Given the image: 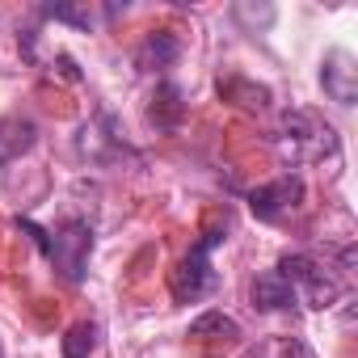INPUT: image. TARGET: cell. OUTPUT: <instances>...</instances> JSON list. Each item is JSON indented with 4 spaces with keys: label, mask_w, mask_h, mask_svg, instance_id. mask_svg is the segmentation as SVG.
<instances>
[{
    "label": "cell",
    "mask_w": 358,
    "mask_h": 358,
    "mask_svg": "<svg viewBox=\"0 0 358 358\" xmlns=\"http://www.w3.org/2000/svg\"><path fill=\"white\" fill-rule=\"evenodd\" d=\"M274 148L282 156V164H320L329 156H337V131L308 110H295L282 118V131L274 135Z\"/></svg>",
    "instance_id": "6da1fadb"
},
{
    "label": "cell",
    "mask_w": 358,
    "mask_h": 358,
    "mask_svg": "<svg viewBox=\"0 0 358 358\" xmlns=\"http://www.w3.org/2000/svg\"><path fill=\"white\" fill-rule=\"evenodd\" d=\"M282 278H287V287L295 291V299L299 303H308V308H333L337 299H341V282L320 266V262H312V257H303V253H287L278 266H274Z\"/></svg>",
    "instance_id": "7a4b0ae2"
},
{
    "label": "cell",
    "mask_w": 358,
    "mask_h": 358,
    "mask_svg": "<svg viewBox=\"0 0 358 358\" xmlns=\"http://www.w3.org/2000/svg\"><path fill=\"white\" fill-rule=\"evenodd\" d=\"M224 236L220 232H207L194 249H190V257L173 270V278H169V287H173V299L177 303H194V299H203L211 287H215V270H211V249L220 245Z\"/></svg>",
    "instance_id": "3957f363"
},
{
    "label": "cell",
    "mask_w": 358,
    "mask_h": 358,
    "mask_svg": "<svg viewBox=\"0 0 358 358\" xmlns=\"http://www.w3.org/2000/svg\"><path fill=\"white\" fill-rule=\"evenodd\" d=\"M89 249H93V228L85 220H68L55 241H47V257L51 266L64 274V282H80L85 278V262H89Z\"/></svg>",
    "instance_id": "277c9868"
},
{
    "label": "cell",
    "mask_w": 358,
    "mask_h": 358,
    "mask_svg": "<svg viewBox=\"0 0 358 358\" xmlns=\"http://www.w3.org/2000/svg\"><path fill=\"white\" fill-rule=\"evenodd\" d=\"M299 203H303V182H299V177H291V173L249 194V211H253L257 220H266V224H278V220L291 215Z\"/></svg>",
    "instance_id": "5b68a950"
},
{
    "label": "cell",
    "mask_w": 358,
    "mask_h": 358,
    "mask_svg": "<svg viewBox=\"0 0 358 358\" xmlns=\"http://www.w3.org/2000/svg\"><path fill=\"white\" fill-rule=\"evenodd\" d=\"M320 85L337 106H354L358 101V59L350 51H329L320 68Z\"/></svg>",
    "instance_id": "8992f818"
},
{
    "label": "cell",
    "mask_w": 358,
    "mask_h": 358,
    "mask_svg": "<svg viewBox=\"0 0 358 358\" xmlns=\"http://www.w3.org/2000/svg\"><path fill=\"white\" fill-rule=\"evenodd\" d=\"M177 55H182V43H177V34H173V30H152V34L139 43L135 64H139V72H164V68L177 64Z\"/></svg>",
    "instance_id": "52a82bcc"
},
{
    "label": "cell",
    "mask_w": 358,
    "mask_h": 358,
    "mask_svg": "<svg viewBox=\"0 0 358 358\" xmlns=\"http://www.w3.org/2000/svg\"><path fill=\"white\" fill-rule=\"evenodd\" d=\"M38 143V127L30 118H0V164H13Z\"/></svg>",
    "instance_id": "ba28073f"
},
{
    "label": "cell",
    "mask_w": 358,
    "mask_h": 358,
    "mask_svg": "<svg viewBox=\"0 0 358 358\" xmlns=\"http://www.w3.org/2000/svg\"><path fill=\"white\" fill-rule=\"evenodd\" d=\"M148 118H152L160 131H177V127H182V118H186V101H182V89L164 80V85L152 93V110H148Z\"/></svg>",
    "instance_id": "9c48e42d"
},
{
    "label": "cell",
    "mask_w": 358,
    "mask_h": 358,
    "mask_svg": "<svg viewBox=\"0 0 358 358\" xmlns=\"http://www.w3.org/2000/svg\"><path fill=\"white\" fill-rule=\"evenodd\" d=\"M253 303H257L262 312H278V308H291V303H295V291L287 287V278H282L278 270H266V274H257V282H253Z\"/></svg>",
    "instance_id": "30bf717a"
},
{
    "label": "cell",
    "mask_w": 358,
    "mask_h": 358,
    "mask_svg": "<svg viewBox=\"0 0 358 358\" xmlns=\"http://www.w3.org/2000/svg\"><path fill=\"white\" fill-rule=\"evenodd\" d=\"M97 324L93 320H80V324H72L68 329V337H64V358H89L93 350H97Z\"/></svg>",
    "instance_id": "8fae6325"
},
{
    "label": "cell",
    "mask_w": 358,
    "mask_h": 358,
    "mask_svg": "<svg viewBox=\"0 0 358 358\" xmlns=\"http://www.w3.org/2000/svg\"><path fill=\"white\" fill-rule=\"evenodd\" d=\"M220 93H224L228 101L245 106V110H262V106L270 101V93H266L262 85H249V80H224V85H220Z\"/></svg>",
    "instance_id": "7c38bea8"
},
{
    "label": "cell",
    "mask_w": 358,
    "mask_h": 358,
    "mask_svg": "<svg viewBox=\"0 0 358 358\" xmlns=\"http://www.w3.org/2000/svg\"><path fill=\"white\" fill-rule=\"evenodd\" d=\"M211 333H215V337H224V341H232V337H241V329H236V320H228L224 312H207V316H199V320L190 324V337H199V341H203V337H211Z\"/></svg>",
    "instance_id": "4fadbf2b"
},
{
    "label": "cell",
    "mask_w": 358,
    "mask_h": 358,
    "mask_svg": "<svg viewBox=\"0 0 358 358\" xmlns=\"http://www.w3.org/2000/svg\"><path fill=\"white\" fill-rule=\"evenodd\" d=\"M253 358H308V350H303L295 337H270V341L257 345Z\"/></svg>",
    "instance_id": "5bb4252c"
},
{
    "label": "cell",
    "mask_w": 358,
    "mask_h": 358,
    "mask_svg": "<svg viewBox=\"0 0 358 358\" xmlns=\"http://www.w3.org/2000/svg\"><path fill=\"white\" fill-rule=\"evenodd\" d=\"M47 17H55V22H76V26H93V13L89 9H64V5H51V9H43Z\"/></svg>",
    "instance_id": "9a60e30c"
}]
</instances>
